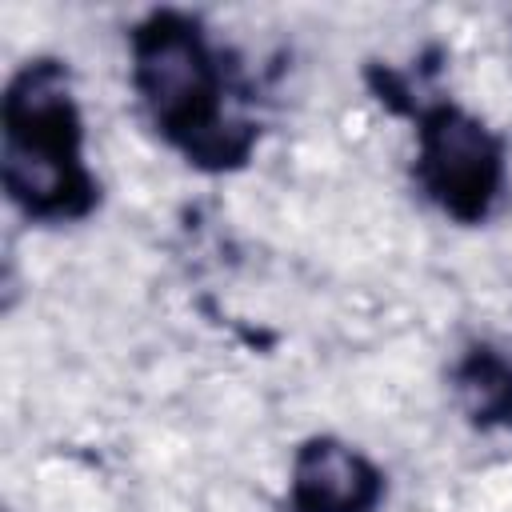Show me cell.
Here are the masks:
<instances>
[{"instance_id": "cell-5", "label": "cell", "mask_w": 512, "mask_h": 512, "mask_svg": "<svg viewBox=\"0 0 512 512\" xmlns=\"http://www.w3.org/2000/svg\"><path fill=\"white\" fill-rule=\"evenodd\" d=\"M456 408L476 432L512 428V356L492 344H468L448 372Z\"/></svg>"}, {"instance_id": "cell-3", "label": "cell", "mask_w": 512, "mask_h": 512, "mask_svg": "<svg viewBox=\"0 0 512 512\" xmlns=\"http://www.w3.org/2000/svg\"><path fill=\"white\" fill-rule=\"evenodd\" d=\"M412 124V180L424 192V200L464 228L484 224L508 184L504 140L456 100H420Z\"/></svg>"}, {"instance_id": "cell-2", "label": "cell", "mask_w": 512, "mask_h": 512, "mask_svg": "<svg viewBox=\"0 0 512 512\" xmlns=\"http://www.w3.org/2000/svg\"><path fill=\"white\" fill-rule=\"evenodd\" d=\"M84 112L60 56L24 60L0 96V184L32 224H76L100 208Z\"/></svg>"}, {"instance_id": "cell-4", "label": "cell", "mask_w": 512, "mask_h": 512, "mask_svg": "<svg viewBox=\"0 0 512 512\" xmlns=\"http://www.w3.org/2000/svg\"><path fill=\"white\" fill-rule=\"evenodd\" d=\"M388 480L372 456L340 436H308L288 472V512H376Z\"/></svg>"}, {"instance_id": "cell-1", "label": "cell", "mask_w": 512, "mask_h": 512, "mask_svg": "<svg viewBox=\"0 0 512 512\" xmlns=\"http://www.w3.org/2000/svg\"><path fill=\"white\" fill-rule=\"evenodd\" d=\"M128 76L148 124L200 172H236L260 128L232 108L236 76L200 16L152 8L128 32Z\"/></svg>"}]
</instances>
